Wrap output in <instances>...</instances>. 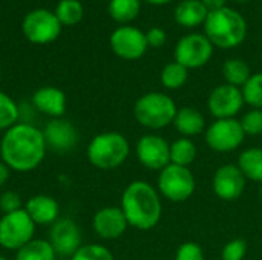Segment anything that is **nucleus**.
I'll return each mask as SVG.
<instances>
[{"label": "nucleus", "mask_w": 262, "mask_h": 260, "mask_svg": "<svg viewBox=\"0 0 262 260\" xmlns=\"http://www.w3.org/2000/svg\"><path fill=\"white\" fill-rule=\"evenodd\" d=\"M43 132L31 124L17 123L8 129L0 143L2 161L14 172H31L37 169L46 155Z\"/></svg>", "instance_id": "nucleus-1"}, {"label": "nucleus", "mask_w": 262, "mask_h": 260, "mask_svg": "<svg viewBox=\"0 0 262 260\" xmlns=\"http://www.w3.org/2000/svg\"><path fill=\"white\" fill-rule=\"evenodd\" d=\"M0 78H2V72H0Z\"/></svg>", "instance_id": "nucleus-42"}, {"label": "nucleus", "mask_w": 262, "mask_h": 260, "mask_svg": "<svg viewBox=\"0 0 262 260\" xmlns=\"http://www.w3.org/2000/svg\"><path fill=\"white\" fill-rule=\"evenodd\" d=\"M135 153L140 164L149 170L161 172L170 164V144L155 133L141 136L135 146Z\"/></svg>", "instance_id": "nucleus-13"}, {"label": "nucleus", "mask_w": 262, "mask_h": 260, "mask_svg": "<svg viewBox=\"0 0 262 260\" xmlns=\"http://www.w3.org/2000/svg\"><path fill=\"white\" fill-rule=\"evenodd\" d=\"M0 210L3 215L23 210L21 196L17 192H5L3 195H0Z\"/></svg>", "instance_id": "nucleus-35"}, {"label": "nucleus", "mask_w": 262, "mask_h": 260, "mask_svg": "<svg viewBox=\"0 0 262 260\" xmlns=\"http://www.w3.org/2000/svg\"><path fill=\"white\" fill-rule=\"evenodd\" d=\"M32 103L38 112L52 118H63L66 112V95L54 86H45L35 90Z\"/></svg>", "instance_id": "nucleus-19"}, {"label": "nucleus", "mask_w": 262, "mask_h": 260, "mask_svg": "<svg viewBox=\"0 0 262 260\" xmlns=\"http://www.w3.org/2000/svg\"><path fill=\"white\" fill-rule=\"evenodd\" d=\"M175 260H204L203 247L192 241L183 242L175 253Z\"/></svg>", "instance_id": "nucleus-34"}, {"label": "nucleus", "mask_w": 262, "mask_h": 260, "mask_svg": "<svg viewBox=\"0 0 262 260\" xmlns=\"http://www.w3.org/2000/svg\"><path fill=\"white\" fill-rule=\"evenodd\" d=\"M41 132L46 147L52 152H69L78 143V132L75 126L66 118H52Z\"/></svg>", "instance_id": "nucleus-16"}, {"label": "nucleus", "mask_w": 262, "mask_h": 260, "mask_svg": "<svg viewBox=\"0 0 262 260\" xmlns=\"http://www.w3.org/2000/svg\"><path fill=\"white\" fill-rule=\"evenodd\" d=\"M83 14H84V9L78 0H61L55 9V17L58 18L61 25H66V26L80 23V20L83 18Z\"/></svg>", "instance_id": "nucleus-28"}, {"label": "nucleus", "mask_w": 262, "mask_h": 260, "mask_svg": "<svg viewBox=\"0 0 262 260\" xmlns=\"http://www.w3.org/2000/svg\"><path fill=\"white\" fill-rule=\"evenodd\" d=\"M146 40H147V44L149 48H161L166 40H167V35H166V31L163 28H150L147 32H146Z\"/></svg>", "instance_id": "nucleus-36"}, {"label": "nucleus", "mask_w": 262, "mask_h": 260, "mask_svg": "<svg viewBox=\"0 0 262 260\" xmlns=\"http://www.w3.org/2000/svg\"><path fill=\"white\" fill-rule=\"evenodd\" d=\"M173 126L177 132L184 138H193L206 130V120L198 109L186 106L178 109L173 120Z\"/></svg>", "instance_id": "nucleus-20"}, {"label": "nucleus", "mask_w": 262, "mask_h": 260, "mask_svg": "<svg viewBox=\"0 0 262 260\" xmlns=\"http://www.w3.org/2000/svg\"><path fill=\"white\" fill-rule=\"evenodd\" d=\"M71 260H115V257L109 248L100 244H89L81 245Z\"/></svg>", "instance_id": "nucleus-31"}, {"label": "nucleus", "mask_w": 262, "mask_h": 260, "mask_svg": "<svg viewBox=\"0 0 262 260\" xmlns=\"http://www.w3.org/2000/svg\"><path fill=\"white\" fill-rule=\"evenodd\" d=\"M23 34L35 44H46L54 41L61 31V23L55 14L46 9H35L29 12L23 20Z\"/></svg>", "instance_id": "nucleus-10"}, {"label": "nucleus", "mask_w": 262, "mask_h": 260, "mask_svg": "<svg viewBox=\"0 0 262 260\" xmlns=\"http://www.w3.org/2000/svg\"><path fill=\"white\" fill-rule=\"evenodd\" d=\"M18 121V106L15 104V101L0 92V130H8L12 126H15Z\"/></svg>", "instance_id": "nucleus-30"}, {"label": "nucleus", "mask_w": 262, "mask_h": 260, "mask_svg": "<svg viewBox=\"0 0 262 260\" xmlns=\"http://www.w3.org/2000/svg\"><path fill=\"white\" fill-rule=\"evenodd\" d=\"M130 153L127 138L120 132H103L95 135L86 150L89 162L100 170H114L124 164Z\"/></svg>", "instance_id": "nucleus-4"}, {"label": "nucleus", "mask_w": 262, "mask_h": 260, "mask_svg": "<svg viewBox=\"0 0 262 260\" xmlns=\"http://www.w3.org/2000/svg\"><path fill=\"white\" fill-rule=\"evenodd\" d=\"M204 35L220 49H233L243 44L247 37V21L241 12L233 8L210 11L204 21Z\"/></svg>", "instance_id": "nucleus-3"}, {"label": "nucleus", "mask_w": 262, "mask_h": 260, "mask_svg": "<svg viewBox=\"0 0 262 260\" xmlns=\"http://www.w3.org/2000/svg\"><path fill=\"white\" fill-rule=\"evenodd\" d=\"M187 80H189V69L177 61L167 63L160 74L161 84L169 90L181 89L187 83Z\"/></svg>", "instance_id": "nucleus-27"}, {"label": "nucleus", "mask_w": 262, "mask_h": 260, "mask_svg": "<svg viewBox=\"0 0 262 260\" xmlns=\"http://www.w3.org/2000/svg\"><path fill=\"white\" fill-rule=\"evenodd\" d=\"M129 227L141 231L158 225L163 207L158 190L147 181H132L121 195V205Z\"/></svg>", "instance_id": "nucleus-2"}, {"label": "nucleus", "mask_w": 262, "mask_h": 260, "mask_svg": "<svg viewBox=\"0 0 262 260\" xmlns=\"http://www.w3.org/2000/svg\"><path fill=\"white\" fill-rule=\"evenodd\" d=\"M201 2L209 9V12L210 11H218L221 8H226V3H227V0H201Z\"/></svg>", "instance_id": "nucleus-37"}, {"label": "nucleus", "mask_w": 262, "mask_h": 260, "mask_svg": "<svg viewBox=\"0 0 262 260\" xmlns=\"http://www.w3.org/2000/svg\"><path fill=\"white\" fill-rule=\"evenodd\" d=\"M0 260H8L6 257H3V256H0Z\"/></svg>", "instance_id": "nucleus-41"}, {"label": "nucleus", "mask_w": 262, "mask_h": 260, "mask_svg": "<svg viewBox=\"0 0 262 260\" xmlns=\"http://www.w3.org/2000/svg\"><path fill=\"white\" fill-rule=\"evenodd\" d=\"M198 155V149L192 138H178L170 144V164L190 167Z\"/></svg>", "instance_id": "nucleus-23"}, {"label": "nucleus", "mask_w": 262, "mask_h": 260, "mask_svg": "<svg viewBox=\"0 0 262 260\" xmlns=\"http://www.w3.org/2000/svg\"><path fill=\"white\" fill-rule=\"evenodd\" d=\"M213 55V44L204 34H187L181 37L175 46V61L184 67L198 69L209 63Z\"/></svg>", "instance_id": "nucleus-9"}, {"label": "nucleus", "mask_w": 262, "mask_h": 260, "mask_svg": "<svg viewBox=\"0 0 262 260\" xmlns=\"http://www.w3.org/2000/svg\"><path fill=\"white\" fill-rule=\"evenodd\" d=\"M246 136L262 135V109H250L239 120Z\"/></svg>", "instance_id": "nucleus-32"}, {"label": "nucleus", "mask_w": 262, "mask_h": 260, "mask_svg": "<svg viewBox=\"0 0 262 260\" xmlns=\"http://www.w3.org/2000/svg\"><path fill=\"white\" fill-rule=\"evenodd\" d=\"M144 2H147V3H150V5L161 6V5H167V3H170V2H173V0H144Z\"/></svg>", "instance_id": "nucleus-39"}, {"label": "nucleus", "mask_w": 262, "mask_h": 260, "mask_svg": "<svg viewBox=\"0 0 262 260\" xmlns=\"http://www.w3.org/2000/svg\"><path fill=\"white\" fill-rule=\"evenodd\" d=\"M109 41L114 54L129 61L141 58L149 48L146 32L130 25H123L118 29H115Z\"/></svg>", "instance_id": "nucleus-11"}, {"label": "nucleus", "mask_w": 262, "mask_h": 260, "mask_svg": "<svg viewBox=\"0 0 262 260\" xmlns=\"http://www.w3.org/2000/svg\"><path fill=\"white\" fill-rule=\"evenodd\" d=\"M158 193L170 202H186L196 188V181L189 167L169 164L158 173Z\"/></svg>", "instance_id": "nucleus-6"}, {"label": "nucleus", "mask_w": 262, "mask_h": 260, "mask_svg": "<svg viewBox=\"0 0 262 260\" xmlns=\"http://www.w3.org/2000/svg\"><path fill=\"white\" fill-rule=\"evenodd\" d=\"M25 211L35 225H52L60 216V205L52 196L35 195L26 201Z\"/></svg>", "instance_id": "nucleus-18"}, {"label": "nucleus", "mask_w": 262, "mask_h": 260, "mask_svg": "<svg viewBox=\"0 0 262 260\" xmlns=\"http://www.w3.org/2000/svg\"><path fill=\"white\" fill-rule=\"evenodd\" d=\"M209 15V9L201 0H183L177 5L173 17L183 28H196L204 25Z\"/></svg>", "instance_id": "nucleus-21"}, {"label": "nucleus", "mask_w": 262, "mask_h": 260, "mask_svg": "<svg viewBox=\"0 0 262 260\" xmlns=\"http://www.w3.org/2000/svg\"><path fill=\"white\" fill-rule=\"evenodd\" d=\"M223 77L227 84L243 89V86L252 77L250 66L241 58H229L223 64Z\"/></svg>", "instance_id": "nucleus-24"}, {"label": "nucleus", "mask_w": 262, "mask_h": 260, "mask_svg": "<svg viewBox=\"0 0 262 260\" xmlns=\"http://www.w3.org/2000/svg\"><path fill=\"white\" fill-rule=\"evenodd\" d=\"M141 9V0H111L107 11L109 15L123 25L135 20Z\"/></svg>", "instance_id": "nucleus-26"}, {"label": "nucleus", "mask_w": 262, "mask_h": 260, "mask_svg": "<svg viewBox=\"0 0 262 260\" xmlns=\"http://www.w3.org/2000/svg\"><path fill=\"white\" fill-rule=\"evenodd\" d=\"M249 245L244 239H232L221 250V260H244Z\"/></svg>", "instance_id": "nucleus-33"}, {"label": "nucleus", "mask_w": 262, "mask_h": 260, "mask_svg": "<svg viewBox=\"0 0 262 260\" xmlns=\"http://www.w3.org/2000/svg\"><path fill=\"white\" fill-rule=\"evenodd\" d=\"M246 104L243 90L232 84H220L216 86L207 98V109L215 120H227L235 118L243 106Z\"/></svg>", "instance_id": "nucleus-12"}, {"label": "nucleus", "mask_w": 262, "mask_h": 260, "mask_svg": "<svg viewBox=\"0 0 262 260\" xmlns=\"http://www.w3.org/2000/svg\"><path fill=\"white\" fill-rule=\"evenodd\" d=\"M127 227L129 224L123 210L114 205L100 208L92 219V228L95 234L106 241H114L121 238L126 233Z\"/></svg>", "instance_id": "nucleus-17"}, {"label": "nucleus", "mask_w": 262, "mask_h": 260, "mask_svg": "<svg viewBox=\"0 0 262 260\" xmlns=\"http://www.w3.org/2000/svg\"><path fill=\"white\" fill-rule=\"evenodd\" d=\"M35 227L25 208L3 215L0 218V247L9 251H18L34 239Z\"/></svg>", "instance_id": "nucleus-7"}, {"label": "nucleus", "mask_w": 262, "mask_h": 260, "mask_svg": "<svg viewBox=\"0 0 262 260\" xmlns=\"http://www.w3.org/2000/svg\"><path fill=\"white\" fill-rule=\"evenodd\" d=\"M177 112L175 101L164 92H147L134 104L137 123L150 130H161L173 124Z\"/></svg>", "instance_id": "nucleus-5"}, {"label": "nucleus", "mask_w": 262, "mask_h": 260, "mask_svg": "<svg viewBox=\"0 0 262 260\" xmlns=\"http://www.w3.org/2000/svg\"><path fill=\"white\" fill-rule=\"evenodd\" d=\"M9 172H11V169H9L3 161H0V188L8 182V179H9Z\"/></svg>", "instance_id": "nucleus-38"}, {"label": "nucleus", "mask_w": 262, "mask_h": 260, "mask_svg": "<svg viewBox=\"0 0 262 260\" xmlns=\"http://www.w3.org/2000/svg\"><path fill=\"white\" fill-rule=\"evenodd\" d=\"M247 178L241 172L236 164H224L221 166L212 179L213 193L226 202L236 201L243 196L246 190Z\"/></svg>", "instance_id": "nucleus-14"}, {"label": "nucleus", "mask_w": 262, "mask_h": 260, "mask_svg": "<svg viewBox=\"0 0 262 260\" xmlns=\"http://www.w3.org/2000/svg\"><path fill=\"white\" fill-rule=\"evenodd\" d=\"M241 90L246 104H249L252 109H262V72L252 74Z\"/></svg>", "instance_id": "nucleus-29"}, {"label": "nucleus", "mask_w": 262, "mask_h": 260, "mask_svg": "<svg viewBox=\"0 0 262 260\" xmlns=\"http://www.w3.org/2000/svg\"><path fill=\"white\" fill-rule=\"evenodd\" d=\"M206 144L209 149L218 153H230L235 152L246 139V133L241 127L239 120L227 118V120H215L204 133Z\"/></svg>", "instance_id": "nucleus-8"}, {"label": "nucleus", "mask_w": 262, "mask_h": 260, "mask_svg": "<svg viewBox=\"0 0 262 260\" xmlns=\"http://www.w3.org/2000/svg\"><path fill=\"white\" fill-rule=\"evenodd\" d=\"M55 256L52 245L45 239H32L15 251V260H55Z\"/></svg>", "instance_id": "nucleus-25"}, {"label": "nucleus", "mask_w": 262, "mask_h": 260, "mask_svg": "<svg viewBox=\"0 0 262 260\" xmlns=\"http://www.w3.org/2000/svg\"><path fill=\"white\" fill-rule=\"evenodd\" d=\"M0 213H2V210H0Z\"/></svg>", "instance_id": "nucleus-43"}, {"label": "nucleus", "mask_w": 262, "mask_h": 260, "mask_svg": "<svg viewBox=\"0 0 262 260\" xmlns=\"http://www.w3.org/2000/svg\"><path fill=\"white\" fill-rule=\"evenodd\" d=\"M244 176L250 181L262 184V149L261 147H250L239 153L238 164H236Z\"/></svg>", "instance_id": "nucleus-22"}, {"label": "nucleus", "mask_w": 262, "mask_h": 260, "mask_svg": "<svg viewBox=\"0 0 262 260\" xmlns=\"http://www.w3.org/2000/svg\"><path fill=\"white\" fill-rule=\"evenodd\" d=\"M49 244L52 245L55 254L72 257L81 247L80 227L69 218H58L51 225Z\"/></svg>", "instance_id": "nucleus-15"}, {"label": "nucleus", "mask_w": 262, "mask_h": 260, "mask_svg": "<svg viewBox=\"0 0 262 260\" xmlns=\"http://www.w3.org/2000/svg\"><path fill=\"white\" fill-rule=\"evenodd\" d=\"M259 198H261V201H262V184H261V188H259Z\"/></svg>", "instance_id": "nucleus-40"}]
</instances>
